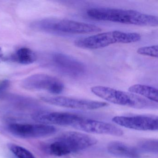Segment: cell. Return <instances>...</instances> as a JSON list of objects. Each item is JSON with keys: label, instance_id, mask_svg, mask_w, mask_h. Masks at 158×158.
I'll return each mask as SVG.
<instances>
[{"label": "cell", "instance_id": "obj_14", "mask_svg": "<svg viewBox=\"0 0 158 158\" xmlns=\"http://www.w3.org/2000/svg\"><path fill=\"white\" fill-rule=\"evenodd\" d=\"M108 152L121 158H140V152L135 147L118 141L110 142L107 147Z\"/></svg>", "mask_w": 158, "mask_h": 158}, {"label": "cell", "instance_id": "obj_7", "mask_svg": "<svg viewBox=\"0 0 158 158\" xmlns=\"http://www.w3.org/2000/svg\"><path fill=\"white\" fill-rule=\"evenodd\" d=\"M9 132L15 136L23 139L45 137L56 133L55 127L45 124L12 123L8 127Z\"/></svg>", "mask_w": 158, "mask_h": 158}, {"label": "cell", "instance_id": "obj_13", "mask_svg": "<svg viewBox=\"0 0 158 158\" xmlns=\"http://www.w3.org/2000/svg\"><path fill=\"white\" fill-rule=\"evenodd\" d=\"M37 55L29 48L23 47L9 55H5L0 48V62H9L27 65L37 60Z\"/></svg>", "mask_w": 158, "mask_h": 158}, {"label": "cell", "instance_id": "obj_12", "mask_svg": "<svg viewBox=\"0 0 158 158\" xmlns=\"http://www.w3.org/2000/svg\"><path fill=\"white\" fill-rule=\"evenodd\" d=\"M32 117L33 120L40 123L72 126L82 117L71 113L40 111L33 114Z\"/></svg>", "mask_w": 158, "mask_h": 158}, {"label": "cell", "instance_id": "obj_9", "mask_svg": "<svg viewBox=\"0 0 158 158\" xmlns=\"http://www.w3.org/2000/svg\"><path fill=\"white\" fill-rule=\"evenodd\" d=\"M115 123L130 129L141 131H157L158 117L153 115L116 116L112 119Z\"/></svg>", "mask_w": 158, "mask_h": 158}, {"label": "cell", "instance_id": "obj_17", "mask_svg": "<svg viewBox=\"0 0 158 158\" xmlns=\"http://www.w3.org/2000/svg\"><path fill=\"white\" fill-rule=\"evenodd\" d=\"M8 147L16 158H36L31 152L23 147L14 144H9Z\"/></svg>", "mask_w": 158, "mask_h": 158}, {"label": "cell", "instance_id": "obj_8", "mask_svg": "<svg viewBox=\"0 0 158 158\" xmlns=\"http://www.w3.org/2000/svg\"><path fill=\"white\" fill-rule=\"evenodd\" d=\"M41 100L55 106L80 110H93L106 107L108 103L102 102L67 97L42 96Z\"/></svg>", "mask_w": 158, "mask_h": 158}, {"label": "cell", "instance_id": "obj_18", "mask_svg": "<svg viewBox=\"0 0 158 158\" xmlns=\"http://www.w3.org/2000/svg\"><path fill=\"white\" fill-rule=\"evenodd\" d=\"M137 52L140 55L149 56V57L158 58V45H153L148 47H141L138 49Z\"/></svg>", "mask_w": 158, "mask_h": 158}, {"label": "cell", "instance_id": "obj_5", "mask_svg": "<svg viewBox=\"0 0 158 158\" xmlns=\"http://www.w3.org/2000/svg\"><path fill=\"white\" fill-rule=\"evenodd\" d=\"M40 59L44 67L66 76L78 77L83 75L86 70L83 63L61 52L46 53L42 54Z\"/></svg>", "mask_w": 158, "mask_h": 158}, {"label": "cell", "instance_id": "obj_19", "mask_svg": "<svg viewBox=\"0 0 158 158\" xmlns=\"http://www.w3.org/2000/svg\"><path fill=\"white\" fill-rule=\"evenodd\" d=\"M10 85V82L5 79L0 81V97H3L6 94V91Z\"/></svg>", "mask_w": 158, "mask_h": 158}, {"label": "cell", "instance_id": "obj_15", "mask_svg": "<svg viewBox=\"0 0 158 158\" xmlns=\"http://www.w3.org/2000/svg\"><path fill=\"white\" fill-rule=\"evenodd\" d=\"M128 90L131 93L142 96L151 101L158 103V91L157 88L147 85L136 84L131 86Z\"/></svg>", "mask_w": 158, "mask_h": 158}, {"label": "cell", "instance_id": "obj_1", "mask_svg": "<svg viewBox=\"0 0 158 158\" xmlns=\"http://www.w3.org/2000/svg\"><path fill=\"white\" fill-rule=\"evenodd\" d=\"M89 18L98 21H107L140 26L157 27L158 17L134 10L109 8H93L86 12Z\"/></svg>", "mask_w": 158, "mask_h": 158}, {"label": "cell", "instance_id": "obj_4", "mask_svg": "<svg viewBox=\"0 0 158 158\" xmlns=\"http://www.w3.org/2000/svg\"><path fill=\"white\" fill-rule=\"evenodd\" d=\"M140 34L120 31L100 33L76 40L74 45L77 48L87 49H98L116 43L128 44L139 41Z\"/></svg>", "mask_w": 158, "mask_h": 158}, {"label": "cell", "instance_id": "obj_2", "mask_svg": "<svg viewBox=\"0 0 158 158\" xmlns=\"http://www.w3.org/2000/svg\"><path fill=\"white\" fill-rule=\"evenodd\" d=\"M36 31L52 35L86 34L101 32L102 28L92 24L67 19L47 18L39 19L31 23Z\"/></svg>", "mask_w": 158, "mask_h": 158}, {"label": "cell", "instance_id": "obj_3", "mask_svg": "<svg viewBox=\"0 0 158 158\" xmlns=\"http://www.w3.org/2000/svg\"><path fill=\"white\" fill-rule=\"evenodd\" d=\"M93 94L114 104L137 109H157L158 104L131 92H125L103 86L91 88Z\"/></svg>", "mask_w": 158, "mask_h": 158}, {"label": "cell", "instance_id": "obj_16", "mask_svg": "<svg viewBox=\"0 0 158 158\" xmlns=\"http://www.w3.org/2000/svg\"><path fill=\"white\" fill-rule=\"evenodd\" d=\"M158 140L157 139H145L141 140L138 143L136 147L139 152L155 153L158 152Z\"/></svg>", "mask_w": 158, "mask_h": 158}, {"label": "cell", "instance_id": "obj_11", "mask_svg": "<svg viewBox=\"0 0 158 158\" xmlns=\"http://www.w3.org/2000/svg\"><path fill=\"white\" fill-rule=\"evenodd\" d=\"M64 145L70 153L75 152L97 144L95 138L75 131L64 132L57 138Z\"/></svg>", "mask_w": 158, "mask_h": 158}, {"label": "cell", "instance_id": "obj_10", "mask_svg": "<svg viewBox=\"0 0 158 158\" xmlns=\"http://www.w3.org/2000/svg\"><path fill=\"white\" fill-rule=\"evenodd\" d=\"M72 127L88 133L103 134L121 136L123 131L114 125L110 123L81 117Z\"/></svg>", "mask_w": 158, "mask_h": 158}, {"label": "cell", "instance_id": "obj_6", "mask_svg": "<svg viewBox=\"0 0 158 158\" xmlns=\"http://www.w3.org/2000/svg\"><path fill=\"white\" fill-rule=\"evenodd\" d=\"M24 89L31 90H45L58 95L63 91L64 85L56 77L45 74H35L26 77L21 82Z\"/></svg>", "mask_w": 158, "mask_h": 158}]
</instances>
